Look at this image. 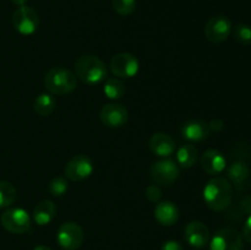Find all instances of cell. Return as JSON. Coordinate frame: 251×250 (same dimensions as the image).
Returning a JSON list of instances; mask_svg holds the SVG:
<instances>
[{
	"instance_id": "32",
	"label": "cell",
	"mask_w": 251,
	"mask_h": 250,
	"mask_svg": "<svg viewBox=\"0 0 251 250\" xmlns=\"http://www.w3.org/2000/svg\"><path fill=\"white\" fill-rule=\"evenodd\" d=\"M15 5H19V6H24L27 2V0H11Z\"/></svg>"
},
{
	"instance_id": "28",
	"label": "cell",
	"mask_w": 251,
	"mask_h": 250,
	"mask_svg": "<svg viewBox=\"0 0 251 250\" xmlns=\"http://www.w3.org/2000/svg\"><path fill=\"white\" fill-rule=\"evenodd\" d=\"M161 250H184V247L178 240H167L162 244Z\"/></svg>"
},
{
	"instance_id": "23",
	"label": "cell",
	"mask_w": 251,
	"mask_h": 250,
	"mask_svg": "<svg viewBox=\"0 0 251 250\" xmlns=\"http://www.w3.org/2000/svg\"><path fill=\"white\" fill-rule=\"evenodd\" d=\"M16 200V189L9 181H0V208L11 206Z\"/></svg>"
},
{
	"instance_id": "19",
	"label": "cell",
	"mask_w": 251,
	"mask_h": 250,
	"mask_svg": "<svg viewBox=\"0 0 251 250\" xmlns=\"http://www.w3.org/2000/svg\"><path fill=\"white\" fill-rule=\"evenodd\" d=\"M228 178L229 180L234 184L237 188H240L243 184H245V181L248 180L250 175V168L245 162L237 161L234 163H232L228 168Z\"/></svg>"
},
{
	"instance_id": "4",
	"label": "cell",
	"mask_w": 251,
	"mask_h": 250,
	"mask_svg": "<svg viewBox=\"0 0 251 250\" xmlns=\"http://www.w3.org/2000/svg\"><path fill=\"white\" fill-rule=\"evenodd\" d=\"M0 220L2 227L14 234H22L31 229V217L28 212L21 207L7 208Z\"/></svg>"
},
{
	"instance_id": "14",
	"label": "cell",
	"mask_w": 251,
	"mask_h": 250,
	"mask_svg": "<svg viewBox=\"0 0 251 250\" xmlns=\"http://www.w3.org/2000/svg\"><path fill=\"white\" fill-rule=\"evenodd\" d=\"M201 167L210 175H217L226 169V157L218 150L210 149L203 152L200 158Z\"/></svg>"
},
{
	"instance_id": "8",
	"label": "cell",
	"mask_w": 251,
	"mask_h": 250,
	"mask_svg": "<svg viewBox=\"0 0 251 250\" xmlns=\"http://www.w3.org/2000/svg\"><path fill=\"white\" fill-rule=\"evenodd\" d=\"M243 235L233 228L218 230L210 242L211 250H243Z\"/></svg>"
},
{
	"instance_id": "24",
	"label": "cell",
	"mask_w": 251,
	"mask_h": 250,
	"mask_svg": "<svg viewBox=\"0 0 251 250\" xmlns=\"http://www.w3.org/2000/svg\"><path fill=\"white\" fill-rule=\"evenodd\" d=\"M234 38L242 46L251 44V27L245 24H239L234 27Z\"/></svg>"
},
{
	"instance_id": "26",
	"label": "cell",
	"mask_w": 251,
	"mask_h": 250,
	"mask_svg": "<svg viewBox=\"0 0 251 250\" xmlns=\"http://www.w3.org/2000/svg\"><path fill=\"white\" fill-rule=\"evenodd\" d=\"M68 188L69 186L66 179L64 176H56L49 184V193H50V195L59 198V196H63L68 191Z\"/></svg>"
},
{
	"instance_id": "10",
	"label": "cell",
	"mask_w": 251,
	"mask_h": 250,
	"mask_svg": "<svg viewBox=\"0 0 251 250\" xmlns=\"http://www.w3.org/2000/svg\"><path fill=\"white\" fill-rule=\"evenodd\" d=\"M232 32V22L228 17L218 15L211 17L205 26V36L212 43H222Z\"/></svg>"
},
{
	"instance_id": "29",
	"label": "cell",
	"mask_w": 251,
	"mask_h": 250,
	"mask_svg": "<svg viewBox=\"0 0 251 250\" xmlns=\"http://www.w3.org/2000/svg\"><path fill=\"white\" fill-rule=\"evenodd\" d=\"M243 239H245L251 244V213L249 217H248V220L245 221L244 228H243Z\"/></svg>"
},
{
	"instance_id": "21",
	"label": "cell",
	"mask_w": 251,
	"mask_h": 250,
	"mask_svg": "<svg viewBox=\"0 0 251 250\" xmlns=\"http://www.w3.org/2000/svg\"><path fill=\"white\" fill-rule=\"evenodd\" d=\"M56 107V100L51 93H41L33 102V108L37 114L42 117L50 115Z\"/></svg>"
},
{
	"instance_id": "6",
	"label": "cell",
	"mask_w": 251,
	"mask_h": 250,
	"mask_svg": "<svg viewBox=\"0 0 251 250\" xmlns=\"http://www.w3.org/2000/svg\"><path fill=\"white\" fill-rule=\"evenodd\" d=\"M56 242L64 250H76L83 242V230L77 223L65 222L56 232Z\"/></svg>"
},
{
	"instance_id": "17",
	"label": "cell",
	"mask_w": 251,
	"mask_h": 250,
	"mask_svg": "<svg viewBox=\"0 0 251 250\" xmlns=\"http://www.w3.org/2000/svg\"><path fill=\"white\" fill-rule=\"evenodd\" d=\"M181 136L186 139L188 141H202L210 134V126L208 123L203 122L200 119H193L186 122L185 124L181 126Z\"/></svg>"
},
{
	"instance_id": "3",
	"label": "cell",
	"mask_w": 251,
	"mask_h": 250,
	"mask_svg": "<svg viewBox=\"0 0 251 250\" xmlns=\"http://www.w3.org/2000/svg\"><path fill=\"white\" fill-rule=\"evenodd\" d=\"M44 85L51 95H68L77 87V77L69 69L56 66L46 74Z\"/></svg>"
},
{
	"instance_id": "25",
	"label": "cell",
	"mask_w": 251,
	"mask_h": 250,
	"mask_svg": "<svg viewBox=\"0 0 251 250\" xmlns=\"http://www.w3.org/2000/svg\"><path fill=\"white\" fill-rule=\"evenodd\" d=\"M113 9L122 16L131 15L136 9V0H113Z\"/></svg>"
},
{
	"instance_id": "27",
	"label": "cell",
	"mask_w": 251,
	"mask_h": 250,
	"mask_svg": "<svg viewBox=\"0 0 251 250\" xmlns=\"http://www.w3.org/2000/svg\"><path fill=\"white\" fill-rule=\"evenodd\" d=\"M146 196L151 202L158 203L162 198V191L157 184H152V185L147 186L146 189Z\"/></svg>"
},
{
	"instance_id": "20",
	"label": "cell",
	"mask_w": 251,
	"mask_h": 250,
	"mask_svg": "<svg viewBox=\"0 0 251 250\" xmlns=\"http://www.w3.org/2000/svg\"><path fill=\"white\" fill-rule=\"evenodd\" d=\"M199 159V151L194 145H183L176 152V162L181 168H191Z\"/></svg>"
},
{
	"instance_id": "15",
	"label": "cell",
	"mask_w": 251,
	"mask_h": 250,
	"mask_svg": "<svg viewBox=\"0 0 251 250\" xmlns=\"http://www.w3.org/2000/svg\"><path fill=\"white\" fill-rule=\"evenodd\" d=\"M179 208L172 201H159L154 207V218L162 225H173L179 220Z\"/></svg>"
},
{
	"instance_id": "2",
	"label": "cell",
	"mask_w": 251,
	"mask_h": 250,
	"mask_svg": "<svg viewBox=\"0 0 251 250\" xmlns=\"http://www.w3.org/2000/svg\"><path fill=\"white\" fill-rule=\"evenodd\" d=\"M107 66L98 56L81 55L75 61V75L87 85H96L107 77Z\"/></svg>"
},
{
	"instance_id": "12",
	"label": "cell",
	"mask_w": 251,
	"mask_h": 250,
	"mask_svg": "<svg viewBox=\"0 0 251 250\" xmlns=\"http://www.w3.org/2000/svg\"><path fill=\"white\" fill-rule=\"evenodd\" d=\"M100 120L108 127H120L127 122V109L118 103H109L103 105L100 113Z\"/></svg>"
},
{
	"instance_id": "30",
	"label": "cell",
	"mask_w": 251,
	"mask_h": 250,
	"mask_svg": "<svg viewBox=\"0 0 251 250\" xmlns=\"http://www.w3.org/2000/svg\"><path fill=\"white\" fill-rule=\"evenodd\" d=\"M240 206L242 210L247 213H251V195L245 196L242 201H240Z\"/></svg>"
},
{
	"instance_id": "18",
	"label": "cell",
	"mask_w": 251,
	"mask_h": 250,
	"mask_svg": "<svg viewBox=\"0 0 251 250\" xmlns=\"http://www.w3.org/2000/svg\"><path fill=\"white\" fill-rule=\"evenodd\" d=\"M56 215V206L50 200H42L33 208V220L38 225H47L54 220Z\"/></svg>"
},
{
	"instance_id": "33",
	"label": "cell",
	"mask_w": 251,
	"mask_h": 250,
	"mask_svg": "<svg viewBox=\"0 0 251 250\" xmlns=\"http://www.w3.org/2000/svg\"><path fill=\"white\" fill-rule=\"evenodd\" d=\"M33 250H51L49 247H46V245H38V247L34 248Z\"/></svg>"
},
{
	"instance_id": "9",
	"label": "cell",
	"mask_w": 251,
	"mask_h": 250,
	"mask_svg": "<svg viewBox=\"0 0 251 250\" xmlns=\"http://www.w3.org/2000/svg\"><path fill=\"white\" fill-rule=\"evenodd\" d=\"M140 64L136 56L130 53H119L110 60V70L118 77L130 78L139 73Z\"/></svg>"
},
{
	"instance_id": "13",
	"label": "cell",
	"mask_w": 251,
	"mask_h": 250,
	"mask_svg": "<svg viewBox=\"0 0 251 250\" xmlns=\"http://www.w3.org/2000/svg\"><path fill=\"white\" fill-rule=\"evenodd\" d=\"M184 237L189 245L196 249H201L210 243V230L202 222L193 221L186 225Z\"/></svg>"
},
{
	"instance_id": "5",
	"label": "cell",
	"mask_w": 251,
	"mask_h": 250,
	"mask_svg": "<svg viewBox=\"0 0 251 250\" xmlns=\"http://www.w3.org/2000/svg\"><path fill=\"white\" fill-rule=\"evenodd\" d=\"M150 173H151L152 181L157 185L168 186L178 179L180 169L176 162L166 158L153 162L150 168Z\"/></svg>"
},
{
	"instance_id": "1",
	"label": "cell",
	"mask_w": 251,
	"mask_h": 250,
	"mask_svg": "<svg viewBox=\"0 0 251 250\" xmlns=\"http://www.w3.org/2000/svg\"><path fill=\"white\" fill-rule=\"evenodd\" d=\"M206 205L213 211H225L229 207L233 199L232 184L225 178H213L205 185L202 191Z\"/></svg>"
},
{
	"instance_id": "16",
	"label": "cell",
	"mask_w": 251,
	"mask_h": 250,
	"mask_svg": "<svg viewBox=\"0 0 251 250\" xmlns=\"http://www.w3.org/2000/svg\"><path fill=\"white\" fill-rule=\"evenodd\" d=\"M150 150L158 157H169L176 151V141L164 132H156L149 141Z\"/></svg>"
},
{
	"instance_id": "22",
	"label": "cell",
	"mask_w": 251,
	"mask_h": 250,
	"mask_svg": "<svg viewBox=\"0 0 251 250\" xmlns=\"http://www.w3.org/2000/svg\"><path fill=\"white\" fill-rule=\"evenodd\" d=\"M103 92L109 100H120L125 93V86L119 78L109 77L105 80Z\"/></svg>"
},
{
	"instance_id": "31",
	"label": "cell",
	"mask_w": 251,
	"mask_h": 250,
	"mask_svg": "<svg viewBox=\"0 0 251 250\" xmlns=\"http://www.w3.org/2000/svg\"><path fill=\"white\" fill-rule=\"evenodd\" d=\"M208 126H210V130H213V131H220L225 127V124H223L222 120L213 119L212 122L208 123Z\"/></svg>"
},
{
	"instance_id": "7",
	"label": "cell",
	"mask_w": 251,
	"mask_h": 250,
	"mask_svg": "<svg viewBox=\"0 0 251 250\" xmlns=\"http://www.w3.org/2000/svg\"><path fill=\"white\" fill-rule=\"evenodd\" d=\"M12 24L15 29L24 36L34 33L39 26V16L32 7L20 6L12 15Z\"/></svg>"
},
{
	"instance_id": "11",
	"label": "cell",
	"mask_w": 251,
	"mask_h": 250,
	"mask_svg": "<svg viewBox=\"0 0 251 250\" xmlns=\"http://www.w3.org/2000/svg\"><path fill=\"white\" fill-rule=\"evenodd\" d=\"M93 173V163L87 156L77 154L68 162L65 167L66 178L73 181H80Z\"/></svg>"
}]
</instances>
